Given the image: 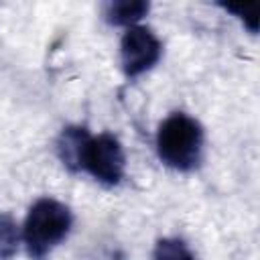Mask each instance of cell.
Segmentation results:
<instances>
[{
	"label": "cell",
	"instance_id": "obj_1",
	"mask_svg": "<svg viewBox=\"0 0 260 260\" xmlns=\"http://www.w3.org/2000/svg\"><path fill=\"white\" fill-rule=\"evenodd\" d=\"M73 225L69 207L53 197L37 199L22 223L20 238L32 260H43L51 254L67 236Z\"/></svg>",
	"mask_w": 260,
	"mask_h": 260
},
{
	"label": "cell",
	"instance_id": "obj_2",
	"mask_svg": "<svg viewBox=\"0 0 260 260\" xmlns=\"http://www.w3.org/2000/svg\"><path fill=\"white\" fill-rule=\"evenodd\" d=\"M203 152V128L201 124L183 114L175 112L167 116L156 130V154L162 165L187 173L197 169Z\"/></svg>",
	"mask_w": 260,
	"mask_h": 260
},
{
	"label": "cell",
	"instance_id": "obj_3",
	"mask_svg": "<svg viewBox=\"0 0 260 260\" xmlns=\"http://www.w3.org/2000/svg\"><path fill=\"white\" fill-rule=\"evenodd\" d=\"M81 171L89 173L102 185H118L126 171V156L120 140L110 132L89 136L81 158Z\"/></svg>",
	"mask_w": 260,
	"mask_h": 260
},
{
	"label": "cell",
	"instance_id": "obj_4",
	"mask_svg": "<svg viewBox=\"0 0 260 260\" xmlns=\"http://www.w3.org/2000/svg\"><path fill=\"white\" fill-rule=\"evenodd\" d=\"M162 55L158 37L146 26H128L120 41V65L126 77H138L152 69Z\"/></svg>",
	"mask_w": 260,
	"mask_h": 260
},
{
	"label": "cell",
	"instance_id": "obj_5",
	"mask_svg": "<svg viewBox=\"0 0 260 260\" xmlns=\"http://www.w3.org/2000/svg\"><path fill=\"white\" fill-rule=\"evenodd\" d=\"M89 136L91 134L83 126H67L61 130V134L55 142V150L67 171H71V173L81 171V158H83V150H85Z\"/></svg>",
	"mask_w": 260,
	"mask_h": 260
},
{
	"label": "cell",
	"instance_id": "obj_6",
	"mask_svg": "<svg viewBox=\"0 0 260 260\" xmlns=\"http://www.w3.org/2000/svg\"><path fill=\"white\" fill-rule=\"evenodd\" d=\"M150 10L144 0H114L104 6V18L114 26H134Z\"/></svg>",
	"mask_w": 260,
	"mask_h": 260
},
{
	"label": "cell",
	"instance_id": "obj_7",
	"mask_svg": "<svg viewBox=\"0 0 260 260\" xmlns=\"http://www.w3.org/2000/svg\"><path fill=\"white\" fill-rule=\"evenodd\" d=\"M22 242L20 230L10 213L0 211V260H10Z\"/></svg>",
	"mask_w": 260,
	"mask_h": 260
},
{
	"label": "cell",
	"instance_id": "obj_8",
	"mask_svg": "<svg viewBox=\"0 0 260 260\" xmlns=\"http://www.w3.org/2000/svg\"><path fill=\"white\" fill-rule=\"evenodd\" d=\"M152 260H195L189 246L179 238H160L154 244Z\"/></svg>",
	"mask_w": 260,
	"mask_h": 260
},
{
	"label": "cell",
	"instance_id": "obj_9",
	"mask_svg": "<svg viewBox=\"0 0 260 260\" xmlns=\"http://www.w3.org/2000/svg\"><path fill=\"white\" fill-rule=\"evenodd\" d=\"M223 8L230 10V12H236L244 20V24L250 28V32H256L258 30V8L256 6H234V4H225Z\"/></svg>",
	"mask_w": 260,
	"mask_h": 260
}]
</instances>
